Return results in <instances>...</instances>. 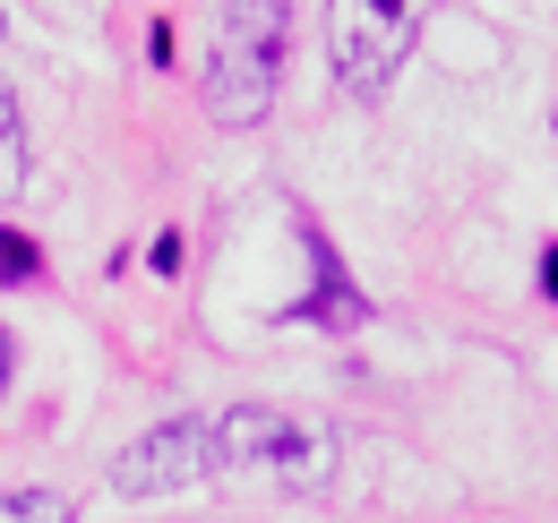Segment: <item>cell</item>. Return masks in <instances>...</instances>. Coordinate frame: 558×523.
Segmentation results:
<instances>
[{"label":"cell","instance_id":"cell-1","mask_svg":"<svg viewBox=\"0 0 558 523\" xmlns=\"http://www.w3.org/2000/svg\"><path fill=\"white\" fill-rule=\"evenodd\" d=\"M344 463L336 421L292 412V403H232L215 421V472L232 481H267V489H327Z\"/></svg>","mask_w":558,"mask_h":523},{"label":"cell","instance_id":"cell-2","mask_svg":"<svg viewBox=\"0 0 558 523\" xmlns=\"http://www.w3.org/2000/svg\"><path fill=\"white\" fill-rule=\"evenodd\" d=\"M283 69V0H223L207 35V112L223 130L267 121Z\"/></svg>","mask_w":558,"mask_h":523},{"label":"cell","instance_id":"cell-3","mask_svg":"<svg viewBox=\"0 0 558 523\" xmlns=\"http://www.w3.org/2000/svg\"><path fill=\"white\" fill-rule=\"evenodd\" d=\"M429 26V0H327V61L344 86L378 95Z\"/></svg>","mask_w":558,"mask_h":523},{"label":"cell","instance_id":"cell-4","mask_svg":"<svg viewBox=\"0 0 558 523\" xmlns=\"http://www.w3.org/2000/svg\"><path fill=\"white\" fill-rule=\"evenodd\" d=\"M207 472H215V429L172 412V421H155L146 438H130L112 455V489L121 498H172V489H198Z\"/></svg>","mask_w":558,"mask_h":523},{"label":"cell","instance_id":"cell-5","mask_svg":"<svg viewBox=\"0 0 558 523\" xmlns=\"http://www.w3.org/2000/svg\"><path fill=\"white\" fill-rule=\"evenodd\" d=\"M26 190V121H17V95H9V77H0V206Z\"/></svg>","mask_w":558,"mask_h":523},{"label":"cell","instance_id":"cell-6","mask_svg":"<svg viewBox=\"0 0 558 523\" xmlns=\"http://www.w3.org/2000/svg\"><path fill=\"white\" fill-rule=\"evenodd\" d=\"M0 523H70L61 489H0Z\"/></svg>","mask_w":558,"mask_h":523},{"label":"cell","instance_id":"cell-7","mask_svg":"<svg viewBox=\"0 0 558 523\" xmlns=\"http://www.w3.org/2000/svg\"><path fill=\"white\" fill-rule=\"evenodd\" d=\"M35 275V241L26 232H0V283H26Z\"/></svg>","mask_w":558,"mask_h":523},{"label":"cell","instance_id":"cell-8","mask_svg":"<svg viewBox=\"0 0 558 523\" xmlns=\"http://www.w3.org/2000/svg\"><path fill=\"white\" fill-rule=\"evenodd\" d=\"M542 283H550V301H558V250H550V258H542Z\"/></svg>","mask_w":558,"mask_h":523},{"label":"cell","instance_id":"cell-9","mask_svg":"<svg viewBox=\"0 0 558 523\" xmlns=\"http://www.w3.org/2000/svg\"><path fill=\"white\" fill-rule=\"evenodd\" d=\"M0 387H9V335H0Z\"/></svg>","mask_w":558,"mask_h":523},{"label":"cell","instance_id":"cell-10","mask_svg":"<svg viewBox=\"0 0 558 523\" xmlns=\"http://www.w3.org/2000/svg\"><path fill=\"white\" fill-rule=\"evenodd\" d=\"M0 26H9V17H0Z\"/></svg>","mask_w":558,"mask_h":523}]
</instances>
